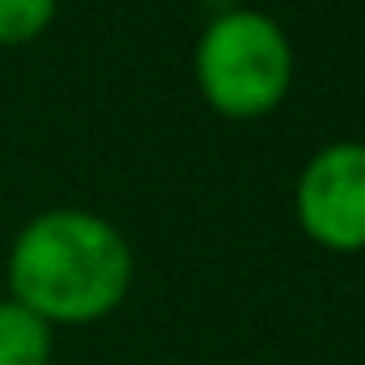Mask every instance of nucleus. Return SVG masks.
<instances>
[{
	"instance_id": "3",
	"label": "nucleus",
	"mask_w": 365,
	"mask_h": 365,
	"mask_svg": "<svg viewBox=\"0 0 365 365\" xmlns=\"http://www.w3.org/2000/svg\"><path fill=\"white\" fill-rule=\"evenodd\" d=\"M297 225L336 255L365 251V140L323 145L297 175Z\"/></svg>"
},
{
	"instance_id": "4",
	"label": "nucleus",
	"mask_w": 365,
	"mask_h": 365,
	"mask_svg": "<svg viewBox=\"0 0 365 365\" xmlns=\"http://www.w3.org/2000/svg\"><path fill=\"white\" fill-rule=\"evenodd\" d=\"M0 365H51V327L13 297H0Z\"/></svg>"
},
{
	"instance_id": "5",
	"label": "nucleus",
	"mask_w": 365,
	"mask_h": 365,
	"mask_svg": "<svg viewBox=\"0 0 365 365\" xmlns=\"http://www.w3.org/2000/svg\"><path fill=\"white\" fill-rule=\"evenodd\" d=\"M60 0H0V47L34 43L56 21Z\"/></svg>"
},
{
	"instance_id": "1",
	"label": "nucleus",
	"mask_w": 365,
	"mask_h": 365,
	"mask_svg": "<svg viewBox=\"0 0 365 365\" xmlns=\"http://www.w3.org/2000/svg\"><path fill=\"white\" fill-rule=\"evenodd\" d=\"M128 238L90 208H47L21 225L9 251V297L51 331L115 314L132 289Z\"/></svg>"
},
{
	"instance_id": "2",
	"label": "nucleus",
	"mask_w": 365,
	"mask_h": 365,
	"mask_svg": "<svg viewBox=\"0 0 365 365\" xmlns=\"http://www.w3.org/2000/svg\"><path fill=\"white\" fill-rule=\"evenodd\" d=\"M195 86L225 119H264L289 98L293 47L259 9H225L195 38Z\"/></svg>"
}]
</instances>
